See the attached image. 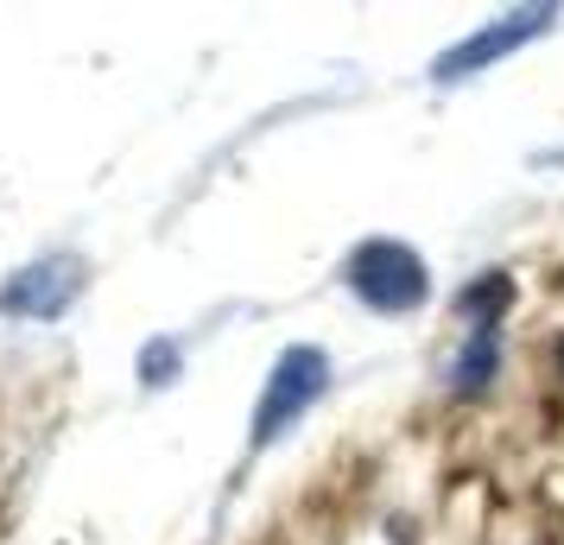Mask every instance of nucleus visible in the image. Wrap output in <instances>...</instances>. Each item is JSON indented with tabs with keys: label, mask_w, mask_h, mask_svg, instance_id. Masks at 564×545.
<instances>
[{
	"label": "nucleus",
	"mask_w": 564,
	"mask_h": 545,
	"mask_svg": "<svg viewBox=\"0 0 564 545\" xmlns=\"http://www.w3.org/2000/svg\"><path fill=\"white\" fill-rule=\"evenodd\" d=\"M508 305H513V273H508V266H488V273H476V280L451 298V312H457L469 330H476V324H501V317H508Z\"/></svg>",
	"instance_id": "423d86ee"
},
{
	"label": "nucleus",
	"mask_w": 564,
	"mask_h": 545,
	"mask_svg": "<svg viewBox=\"0 0 564 545\" xmlns=\"http://www.w3.org/2000/svg\"><path fill=\"white\" fill-rule=\"evenodd\" d=\"M83 298V260L77 254H45L20 266L7 286H0V317H20V324H57Z\"/></svg>",
	"instance_id": "20e7f679"
},
{
	"label": "nucleus",
	"mask_w": 564,
	"mask_h": 545,
	"mask_svg": "<svg viewBox=\"0 0 564 545\" xmlns=\"http://www.w3.org/2000/svg\"><path fill=\"white\" fill-rule=\"evenodd\" d=\"M495 381H501V324H476L444 368V388H451V400H482Z\"/></svg>",
	"instance_id": "39448f33"
},
{
	"label": "nucleus",
	"mask_w": 564,
	"mask_h": 545,
	"mask_svg": "<svg viewBox=\"0 0 564 545\" xmlns=\"http://www.w3.org/2000/svg\"><path fill=\"white\" fill-rule=\"evenodd\" d=\"M552 26H558V7H513V13H501V20H488L482 32L457 39L451 52H437V57H432V83H463V77H476V70H488V64L513 57L520 45L545 39Z\"/></svg>",
	"instance_id": "7ed1b4c3"
},
{
	"label": "nucleus",
	"mask_w": 564,
	"mask_h": 545,
	"mask_svg": "<svg viewBox=\"0 0 564 545\" xmlns=\"http://www.w3.org/2000/svg\"><path fill=\"white\" fill-rule=\"evenodd\" d=\"M336 368L317 342H285L267 381H260V400H254V418H248V450H273L285 432H299V418L330 393Z\"/></svg>",
	"instance_id": "f03ea898"
},
{
	"label": "nucleus",
	"mask_w": 564,
	"mask_h": 545,
	"mask_svg": "<svg viewBox=\"0 0 564 545\" xmlns=\"http://www.w3.org/2000/svg\"><path fill=\"white\" fill-rule=\"evenodd\" d=\"M343 286L356 292L375 317H412L432 305V266L400 235H368L343 260Z\"/></svg>",
	"instance_id": "f257e3e1"
},
{
	"label": "nucleus",
	"mask_w": 564,
	"mask_h": 545,
	"mask_svg": "<svg viewBox=\"0 0 564 545\" xmlns=\"http://www.w3.org/2000/svg\"><path fill=\"white\" fill-rule=\"evenodd\" d=\"M133 374H140V388H172L184 374V342L178 337H153L147 349H140V362H133Z\"/></svg>",
	"instance_id": "0eeeda50"
},
{
	"label": "nucleus",
	"mask_w": 564,
	"mask_h": 545,
	"mask_svg": "<svg viewBox=\"0 0 564 545\" xmlns=\"http://www.w3.org/2000/svg\"><path fill=\"white\" fill-rule=\"evenodd\" d=\"M558 362H564V337H558Z\"/></svg>",
	"instance_id": "6e6552de"
}]
</instances>
